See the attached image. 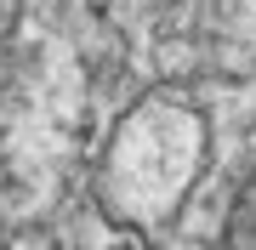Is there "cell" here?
<instances>
[{"instance_id":"6da1fadb","label":"cell","mask_w":256,"mask_h":250,"mask_svg":"<svg viewBox=\"0 0 256 250\" xmlns=\"http://www.w3.org/2000/svg\"><path fill=\"white\" fill-rule=\"evenodd\" d=\"M222 250H256V176L245 182V194L234 205V222H228V245Z\"/></svg>"}]
</instances>
